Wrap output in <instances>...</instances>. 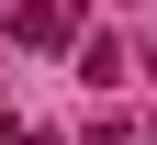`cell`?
Segmentation results:
<instances>
[{
	"label": "cell",
	"mask_w": 157,
	"mask_h": 145,
	"mask_svg": "<svg viewBox=\"0 0 157 145\" xmlns=\"http://www.w3.org/2000/svg\"><path fill=\"white\" fill-rule=\"evenodd\" d=\"M135 145H157V134H135Z\"/></svg>",
	"instance_id": "cell-3"
},
{
	"label": "cell",
	"mask_w": 157,
	"mask_h": 145,
	"mask_svg": "<svg viewBox=\"0 0 157 145\" xmlns=\"http://www.w3.org/2000/svg\"><path fill=\"white\" fill-rule=\"evenodd\" d=\"M78 145H135V123H112V112H101V123H90Z\"/></svg>",
	"instance_id": "cell-2"
},
{
	"label": "cell",
	"mask_w": 157,
	"mask_h": 145,
	"mask_svg": "<svg viewBox=\"0 0 157 145\" xmlns=\"http://www.w3.org/2000/svg\"><path fill=\"white\" fill-rule=\"evenodd\" d=\"M67 34H78L67 0H23V11H11V45H67Z\"/></svg>",
	"instance_id": "cell-1"
}]
</instances>
